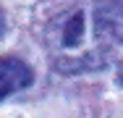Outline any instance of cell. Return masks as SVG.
I'll return each mask as SVG.
<instances>
[{"instance_id": "1", "label": "cell", "mask_w": 123, "mask_h": 118, "mask_svg": "<svg viewBox=\"0 0 123 118\" xmlns=\"http://www.w3.org/2000/svg\"><path fill=\"white\" fill-rule=\"evenodd\" d=\"M31 84V68L26 66L21 58H0V100L8 94L26 89Z\"/></svg>"}, {"instance_id": "2", "label": "cell", "mask_w": 123, "mask_h": 118, "mask_svg": "<svg viewBox=\"0 0 123 118\" xmlns=\"http://www.w3.org/2000/svg\"><path fill=\"white\" fill-rule=\"evenodd\" d=\"M81 29H84V16L76 11L74 19H71L68 26H66V37H63V42H66V45H79V39H81Z\"/></svg>"}, {"instance_id": "3", "label": "cell", "mask_w": 123, "mask_h": 118, "mask_svg": "<svg viewBox=\"0 0 123 118\" xmlns=\"http://www.w3.org/2000/svg\"><path fill=\"white\" fill-rule=\"evenodd\" d=\"M3 29H5V19H3V11H0V34H3Z\"/></svg>"}]
</instances>
